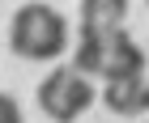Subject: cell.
I'll list each match as a JSON object with an SVG mask.
<instances>
[{
    "instance_id": "cell-1",
    "label": "cell",
    "mask_w": 149,
    "mask_h": 123,
    "mask_svg": "<svg viewBox=\"0 0 149 123\" xmlns=\"http://www.w3.org/2000/svg\"><path fill=\"white\" fill-rule=\"evenodd\" d=\"M9 47L22 59H56L60 51L68 47V21H64L51 4L30 0V4H22V9L13 13Z\"/></svg>"
},
{
    "instance_id": "cell-2",
    "label": "cell",
    "mask_w": 149,
    "mask_h": 123,
    "mask_svg": "<svg viewBox=\"0 0 149 123\" xmlns=\"http://www.w3.org/2000/svg\"><path fill=\"white\" fill-rule=\"evenodd\" d=\"M38 106L51 123H72L94 106V85L90 72H81L77 64L72 68H51L38 85Z\"/></svg>"
},
{
    "instance_id": "cell-3",
    "label": "cell",
    "mask_w": 149,
    "mask_h": 123,
    "mask_svg": "<svg viewBox=\"0 0 149 123\" xmlns=\"http://www.w3.org/2000/svg\"><path fill=\"white\" fill-rule=\"evenodd\" d=\"M119 77H145V51L136 47V38L124 26L111 34L107 64H102V81H119Z\"/></svg>"
},
{
    "instance_id": "cell-4",
    "label": "cell",
    "mask_w": 149,
    "mask_h": 123,
    "mask_svg": "<svg viewBox=\"0 0 149 123\" xmlns=\"http://www.w3.org/2000/svg\"><path fill=\"white\" fill-rule=\"evenodd\" d=\"M119 26H85L81 21V34H77V51H72V64L81 72H98L102 77V64H107V47H111V34Z\"/></svg>"
},
{
    "instance_id": "cell-5",
    "label": "cell",
    "mask_w": 149,
    "mask_h": 123,
    "mask_svg": "<svg viewBox=\"0 0 149 123\" xmlns=\"http://www.w3.org/2000/svg\"><path fill=\"white\" fill-rule=\"evenodd\" d=\"M145 98H149L145 77H119V81H107V89H102L107 111H115V115H141V111H149Z\"/></svg>"
},
{
    "instance_id": "cell-6",
    "label": "cell",
    "mask_w": 149,
    "mask_h": 123,
    "mask_svg": "<svg viewBox=\"0 0 149 123\" xmlns=\"http://www.w3.org/2000/svg\"><path fill=\"white\" fill-rule=\"evenodd\" d=\"M128 0H81V21L85 26H124Z\"/></svg>"
},
{
    "instance_id": "cell-7",
    "label": "cell",
    "mask_w": 149,
    "mask_h": 123,
    "mask_svg": "<svg viewBox=\"0 0 149 123\" xmlns=\"http://www.w3.org/2000/svg\"><path fill=\"white\" fill-rule=\"evenodd\" d=\"M0 119H4V123H22V111H17V98H9V93L0 98Z\"/></svg>"
},
{
    "instance_id": "cell-8",
    "label": "cell",
    "mask_w": 149,
    "mask_h": 123,
    "mask_svg": "<svg viewBox=\"0 0 149 123\" xmlns=\"http://www.w3.org/2000/svg\"><path fill=\"white\" fill-rule=\"evenodd\" d=\"M145 106H149V98H145Z\"/></svg>"
},
{
    "instance_id": "cell-9",
    "label": "cell",
    "mask_w": 149,
    "mask_h": 123,
    "mask_svg": "<svg viewBox=\"0 0 149 123\" xmlns=\"http://www.w3.org/2000/svg\"><path fill=\"white\" fill-rule=\"evenodd\" d=\"M145 4H149V0H145Z\"/></svg>"
}]
</instances>
